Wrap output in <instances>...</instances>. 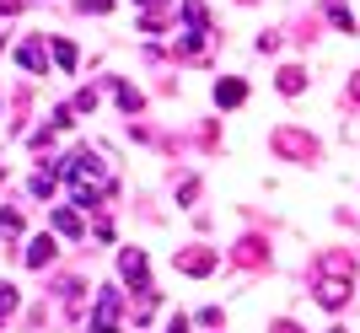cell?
<instances>
[{
  "instance_id": "2",
  "label": "cell",
  "mask_w": 360,
  "mask_h": 333,
  "mask_svg": "<svg viewBox=\"0 0 360 333\" xmlns=\"http://www.w3.org/2000/svg\"><path fill=\"white\" fill-rule=\"evenodd\" d=\"M119 312H124V296H119V290H97V306H91V333H113V328H119Z\"/></svg>"
},
{
  "instance_id": "17",
  "label": "cell",
  "mask_w": 360,
  "mask_h": 333,
  "mask_svg": "<svg viewBox=\"0 0 360 333\" xmlns=\"http://www.w3.org/2000/svg\"><path fill=\"white\" fill-rule=\"evenodd\" d=\"M75 6H81V11H97V16L108 11V0H75Z\"/></svg>"
},
{
  "instance_id": "8",
  "label": "cell",
  "mask_w": 360,
  "mask_h": 333,
  "mask_svg": "<svg viewBox=\"0 0 360 333\" xmlns=\"http://www.w3.org/2000/svg\"><path fill=\"white\" fill-rule=\"evenodd\" d=\"M242 97H248L242 81H215V103H221V107H242Z\"/></svg>"
},
{
  "instance_id": "5",
  "label": "cell",
  "mask_w": 360,
  "mask_h": 333,
  "mask_svg": "<svg viewBox=\"0 0 360 333\" xmlns=\"http://www.w3.org/2000/svg\"><path fill=\"white\" fill-rule=\"evenodd\" d=\"M317 301L328 306V312H339V306L349 301V280H345V274H328V280H317Z\"/></svg>"
},
{
  "instance_id": "6",
  "label": "cell",
  "mask_w": 360,
  "mask_h": 333,
  "mask_svg": "<svg viewBox=\"0 0 360 333\" xmlns=\"http://www.w3.org/2000/svg\"><path fill=\"white\" fill-rule=\"evenodd\" d=\"M49 258H54V237L44 231V237H32V242H27V269H44Z\"/></svg>"
},
{
  "instance_id": "3",
  "label": "cell",
  "mask_w": 360,
  "mask_h": 333,
  "mask_svg": "<svg viewBox=\"0 0 360 333\" xmlns=\"http://www.w3.org/2000/svg\"><path fill=\"white\" fill-rule=\"evenodd\" d=\"M172 263H178L183 274H210L215 263H221V253H215V247H183V253H172Z\"/></svg>"
},
{
  "instance_id": "21",
  "label": "cell",
  "mask_w": 360,
  "mask_h": 333,
  "mask_svg": "<svg viewBox=\"0 0 360 333\" xmlns=\"http://www.w3.org/2000/svg\"><path fill=\"white\" fill-rule=\"evenodd\" d=\"M0 119H6V107H0Z\"/></svg>"
},
{
  "instance_id": "13",
  "label": "cell",
  "mask_w": 360,
  "mask_h": 333,
  "mask_svg": "<svg viewBox=\"0 0 360 333\" xmlns=\"http://www.w3.org/2000/svg\"><path fill=\"white\" fill-rule=\"evenodd\" d=\"M119 107H124V113H129V119H135L140 107H146V97H140L135 86H124V81H119Z\"/></svg>"
},
{
  "instance_id": "4",
  "label": "cell",
  "mask_w": 360,
  "mask_h": 333,
  "mask_svg": "<svg viewBox=\"0 0 360 333\" xmlns=\"http://www.w3.org/2000/svg\"><path fill=\"white\" fill-rule=\"evenodd\" d=\"M119 269H124V280H129L140 296H156V290H150V280H146V253H140V247H124Z\"/></svg>"
},
{
  "instance_id": "7",
  "label": "cell",
  "mask_w": 360,
  "mask_h": 333,
  "mask_svg": "<svg viewBox=\"0 0 360 333\" xmlns=\"http://www.w3.org/2000/svg\"><path fill=\"white\" fill-rule=\"evenodd\" d=\"M264 258H269V247L258 242V237H242V242H237V263H248V269H258Z\"/></svg>"
},
{
  "instance_id": "18",
  "label": "cell",
  "mask_w": 360,
  "mask_h": 333,
  "mask_svg": "<svg viewBox=\"0 0 360 333\" xmlns=\"http://www.w3.org/2000/svg\"><path fill=\"white\" fill-rule=\"evenodd\" d=\"M349 103L360 107V70H355V76H349Z\"/></svg>"
},
{
  "instance_id": "1",
  "label": "cell",
  "mask_w": 360,
  "mask_h": 333,
  "mask_svg": "<svg viewBox=\"0 0 360 333\" xmlns=\"http://www.w3.org/2000/svg\"><path fill=\"white\" fill-rule=\"evenodd\" d=\"M274 151L290 156V162H317V140L301 135V129H274Z\"/></svg>"
},
{
  "instance_id": "11",
  "label": "cell",
  "mask_w": 360,
  "mask_h": 333,
  "mask_svg": "<svg viewBox=\"0 0 360 333\" xmlns=\"http://www.w3.org/2000/svg\"><path fill=\"white\" fill-rule=\"evenodd\" d=\"M328 16H333V27H339V32H355V11H349L345 0H328Z\"/></svg>"
},
{
  "instance_id": "16",
  "label": "cell",
  "mask_w": 360,
  "mask_h": 333,
  "mask_svg": "<svg viewBox=\"0 0 360 333\" xmlns=\"http://www.w3.org/2000/svg\"><path fill=\"white\" fill-rule=\"evenodd\" d=\"M6 312H16V290L0 280V318H6Z\"/></svg>"
},
{
  "instance_id": "10",
  "label": "cell",
  "mask_w": 360,
  "mask_h": 333,
  "mask_svg": "<svg viewBox=\"0 0 360 333\" xmlns=\"http://www.w3.org/2000/svg\"><path fill=\"white\" fill-rule=\"evenodd\" d=\"M301 86H307V70H301V65H285V70H280V91H285V97H296Z\"/></svg>"
},
{
  "instance_id": "14",
  "label": "cell",
  "mask_w": 360,
  "mask_h": 333,
  "mask_svg": "<svg viewBox=\"0 0 360 333\" xmlns=\"http://www.w3.org/2000/svg\"><path fill=\"white\" fill-rule=\"evenodd\" d=\"M54 65H60V70H75V44H65V38H54Z\"/></svg>"
},
{
  "instance_id": "15",
  "label": "cell",
  "mask_w": 360,
  "mask_h": 333,
  "mask_svg": "<svg viewBox=\"0 0 360 333\" xmlns=\"http://www.w3.org/2000/svg\"><path fill=\"white\" fill-rule=\"evenodd\" d=\"M0 237H22V215L16 210H0Z\"/></svg>"
},
{
  "instance_id": "20",
  "label": "cell",
  "mask_w": 360,
  "mask_h": 333,
  "mask_svg": "<svg viewBox=\"0 0 360 333\" xmlns=\"http://www.w3.org/2000/svg\"><path fill=\"white\" fill-rule=\"evenodd\" d=\"M146 6H162V0H146Z\"/></svg>"
},
{
  "instance_id": "9",
  "label": "cell",
  "mask_w": 360,
  "mask_h": 333,
  "mask_svg": "<svg viewBox=\"0 0 360 333\" xmlns=\"http://www.w3.org/2000/svg\"><path fill=\"white\" fill-rule=\"evenodd\" d=\"M16 60L27 65V70H44V65H49V48L38 44V38H32V44H22V48H16Z\"/></svg>"
},
{
  "instance_id": "19",
  "label": "cell",
  "mask_w": 360,
  "mask_h": 333,
  "mask_svg": "<svg viewBox=\"0 0 360 333\" xmlns=\"http://www.w3.org/2000/svg\"><path fill=\"white\" fill-rule=\"evenodd\" d=\"M269 333H301V328H296V322H285V318H280V322H274Z\"/></svg>"
},
{
  "instance_id": "12",
  "label": "cell",
  "mask_w": 360,
  "mask_h": 333,
  "mask_svg": "<svg viewBox=\"0 0 360 333\" xmlns=\"http://www.w3.org/2000/svg\"><path fill=\"white\" fill-rule=\"evenodd\" d=\"M54 231H60V237H81V215L75 210H54Z\"/></svg>"
}]
</instances>
